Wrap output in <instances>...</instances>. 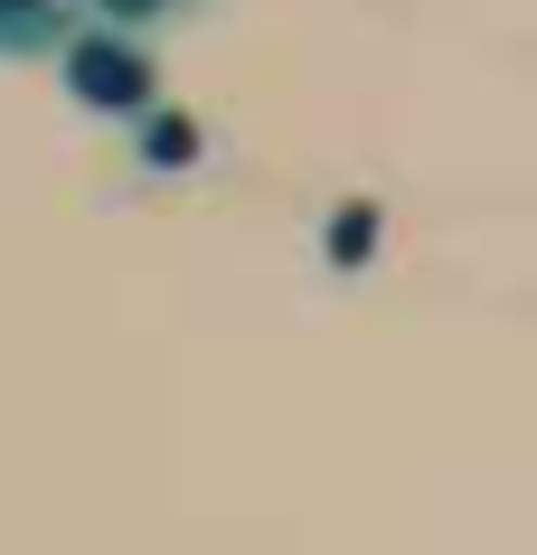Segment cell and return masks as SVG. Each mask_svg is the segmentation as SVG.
Listing matches in <instances>:
<instances>
[{"instance_id":"obj_3","label":"cell","mask_w":537,"mask_h":555,"mask_svg":"<svg viewBox=\"0 0 537 555\" xmlns=\"http://www.w3.org/2000/svg\"><path fill=\"white\" fill-rule=\"evenodd\" d=\"M179 20H199V0H76V29L132 38V48H151V38L179 29Z\"/></svg>"},{"instance_id":"obj_1","label":"cell","mask_w":537,"mask_h":555,"mask_svg":"<svg viewBox=\"0 0 537 555\" xmlns=\"http://www.w3.org/2000/svg\"><path fill=\"white\" fill-rule=\"evenodd\" d=\"M57 66H66V94H76L86 114H114V122L161 114V66H151V48H132V38L76 29L57 48Z\"/></svg>"},{"instance_id":"obj_2","label":"cell","mask_w":537,"mask_h":555,"mask_svg":"<svg viewBox=\"0 0 537 555\" xmlns=\"http://www.w3.org/2000/svg\"><path fill=\"white\" fill-rule=\"evenodd\" d=\"M76 38V0H0V57H57Z\"/></svg>"}]
</instances>
